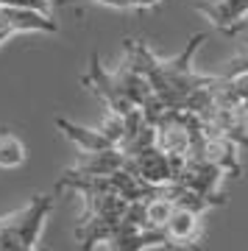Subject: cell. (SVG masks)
I'll return each instance as SVG.
<instances>
[{"label": "cell", "instance_id": "cell-1", "mask_svg": "<svg viewBox=\"0 0 248 251\" xmlns=\"http://www.w3.org/2000/svg\"><path fill=\"white\" fill-rule=\"evenodd\" d=\"M204 39V34H195L176 59H159V56L151 53V48L145 42L125 39V62L145 75L153 95L168 109H184L187 98L215 78V75H201V73L193 70V56Z\"/></svg>", "mask_w": 248, "mask_h": 251}, {"label": "cell", "instance_id": "cell-2", "mask_svg": "<svg viewBox=\"0 0 248 251\" xmlns=\"http://www.w3.org/2000/svg\"><path fill=\"white\" fill-rule=\"evenodd\" d=\"M78 193L84 196V215L75 226V243L81 246V251H92L98 243L112 240L128 201L100 187H81Z\"/></svg>", "mask_w": 248, "mask_h": 251}, {"label": "cell", "instance_id": "cell-3", "mask_svg": "<svg viewBox=\"0 0 248 251\" xmlns=\"http://www.w3.org/2000/svg\"><path fill=\"white\" fill-rule=\"evenodd\" d=\"M53 209V196H34L31 204L9 218H0V251H36L39 232Z\"/></svg>", "mask_w": 248, "mask_h": 251}, {"label": "cell", "instance_id": "cell-4", "mask_svg": "<svg viewBox=\"0 0 248 251\" xmlns=\"http://www.w3.org/2000/svg\"><path fill=\"white\" fill-rule=\"evenodd\" d=\"M165 237H168V249H193L204 251V221L201 212L187 209V206H173L168 224H165Z\"/></svg>", "mask_w": 248, "mask_h": 251}, {"label": "cell", "instance_id": "cell-5", "mask_svg": "<svg viewBox=\"0 0 248 251\" xmlns=\"http://www.w3.org/2000/svg\"><path fill=\"white\" fill-rule=\"evenodd\" d=\"M20 31H28V34H56L59 25L50 20V14L0 3V45L11 34H20Z\"/></svg>", "mask_w": 248, "mask_h": 251}, {"label": "cell", "instance_id": "cell-6", "mask_svg": "<svg viewBox=\"0 0 248 251\" xmlns=\"http://www.w3.org/2000/svg\"><path fill=\"white\" fill-rule=\"evenodd\" d=\"M193 6L226 34H237L248 25V0H193Z\"/></svg>", "mask_w": 248, "mask_h": 251}, {"label": "cell", "instance_id": "cell-7", "mask_svg": "<svg viewBox=\"0 0 248 251\" xmlns=\"http://www.w3.org/2000/svg\"><path fill=\"white\" fill-rule=\"evenodd\" d=\"M125 168L134 176H140L142 181H148V184H168V181H173V162H170V156L165 151L156 148V143L131 153V156H125Z\"/></svg>", "mask_w": 248, "mask_h": 251}, {"label": "cell", "instance_id": "cell-8", "mask_svg": "<svg viewBox=\"0 0 248 251\" xmlns=\"http://www.w3.org/2000/svg\"><path fill=\"white\" fill-rule=\"evenodd\" d=\"M25 162V148L14 134H0V168H17Z\"/></svg>", "mask_w": 248, "mask_h": 251}, {"label": "cell", "instance_id": "cell-9", "mask_svg": "<svg viewBox=\"0 0 248 251\" xmlns=\"http://www.w3.org/2000/svg\"><path fill=\"white\" fill-rule=\"evenodd\" d=\"M59 6H75V3H98V6H112V9H153L162 0H56Z\"/></svg>", "mask_w": 248, "mask_h": 251}, {"label": "cell", "instance_id": "cell-10", "mask_svg": "<svg viewBox=\"0 0 248 251\" xmlns=\"http://www.w3.org/2000/svg\"><path fill=\"white\" fill-rule=\"evenodd\" d=\"M6 6H20V9H34L42 14H50V0H0Z\"/></svg>", "mask_w": 248, "mask_h": 251}, {"label": "cell", "instance_id": "cell-11", "mask_svg": "<svg viewBox=\"0 0 248 251\" xmlns=\"http://www.w3.org/2000/svg\"><path fill=\"white\" fill-rule=\"evenodd\" d=\"M237 73H248V45L243 48V53L234 56V59L229 62V67H226V73H223V75L229 78V75H237Z\"/></svg>", "mask_w": 248, "mask_h": 251}]
</instances>
